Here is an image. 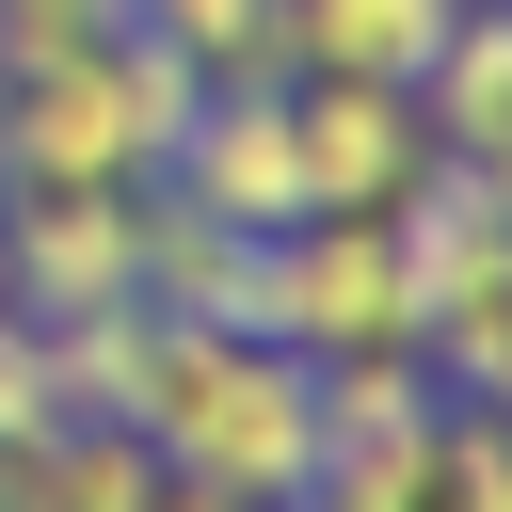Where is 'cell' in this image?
<instances>
[{"label": "cell", "mask_w": 512, "mask_h": 512, "mask_svg": "<svg viewBox=\"0 0 512 512\" xmlns=\"http://www.w3.org/2000/svg\"><path fill=\"white\" fill-rule=\"evenodd\" d=\"M288 144H304V208H400L432 176V112L400 80H288Z\"/></svg>", "instance_id": "cell-6"}, {"label": "cell", "mask_w": 512, "mask_h": 512, "mask_svg": "<svg viewBox=\"0 0 512 512\" xmlns=\"http://www.w3.org/2000/svg\"><path fill=\"white\" fill-rule=\"evenodd\" d=\"M176 64H208V80H288L272 64V0H128Z\"/></svg>", "instance_id": "cell-11"}, {"label": "cell", "mask_w": 512, "mask_h": 512, "mask_svg": "<svg viewBox=\"0 0 512 512\" xmlns=\"http://www.w3.org/2000/svg\"><path fill=\"white\" fill-rule=\"evenodd\" d=\"M160 176H176L192 208H224L240 240H288V224H304V144H288V80H208Z\"/></svg>", "instance_id": "cell-5"}, {"label": "cell", "mask_w": 512, "mask_h": 512, "mask_svg": "<svg viewBox=\"0 0 512 512\" xmlns=\"http://www.w3.org/2000/svg\"><path fill=\"white\" fill-rule=\"evenodd\" d=\"M0 304L48 336L144 304V192H0Z\"/></svg>", "instance_id": "cell-4"}, {"label": "cell", "mask_w": 512, "mask_h": 512, "mask_svg": "<svg viewBox=\"0 0 512 512\" xmlns=\"http://www.w3.org/2000/svg\"><path fill=\"white\" fill-rule=\"evenodd\" d=\"M128 432L160 448V480H208V496L288 512V496L320 480V368L272 352L256 320H160V304H144Z\"/></svg>", "instance_id": "cell-1"}, {"label": "cell", "mask_w": 512, "mask_h": 512, "mask_svg": "<svg viewBox=\"0 0 512 512\" xmlns=\"http://www.w3.org/2000/svg\"><path fill=\"white\" fill-rule=\"evenodd\" d=\"M416 112H432V160H464V176L512 192V0H464V16H448Z\"/></svg>", "instance_id": "cell-8"}, {"label": "cell", "mask_w": 512, "mask_h": 512, "mask_svg": "<svg viewBox=\"0 0 512 512\" xmlns=\"http://www.w3.org/2000/svg\"><path fill=\"white\" fill-rule=\"evenodd\" d=\"M0 512H16V480H0Z\"/></svg>", "instance_id": "cell-15"}, {"label": "cell", "mask_w": 512, "mask_h": 512, "mask_svg": "<svg viewBox=\"0 0 512 512\" xmlns=\"http://www.w3.org/2000/svg\"><path fill=\"white\" fill-rule=\"evenodd\" d=\"M48 416H64V368H48V320H16V304H0V448H32Z\"/></svg>", "instance_id": "cell-12"}, {"label": "cell", "mask_w": 512, "mask_h": 512, "mask_svg": "<svg viewBox=\"0 0 512 512\" xmlns=\"http://www.w3.org/2000/svg\"><path fill=\"white\" fill-rule=\"evenodd\" d=\"M448 16L464 0H272V64L288 80H432V48H448Z\"/></svg>", "instance_id": "cell-7"}, {"label": "cell", "mask_w": 512, "mask_h": 512, "mask_svg": "<svg viewBox=\"0 0 512 512\" xmlns=\"http://www.w3.org/2000/svg\"><path fill=\"white\" fill-rule=\"evenodd\" d=\"M128 0H0V64H32V48H80V32H112Z\"/></svg>", "instance_id": "cell-13"}, {"label": "cell", "mask_w": 512, "mask_h": 512, "mask_svg": "<svg viewBox=\"0 0 512 512\" xmlns=\"http://www.w3.org/2000/svg\"><path fill=\"white\" fill-rule=\"evenodd\" d=\"M256 336L336 368V352H416V272H400V224L384 208H304L272 256H256Z\"/></svg>", "instance_id": "cell-3"}, {"label": "cell", "mask_w": 512, "mask_h": 512, "mask_svg": "<svg viewBox=\"0 0 512 512\" xmlns=\"http://www.w3.org/2000/svg\"><path fill=\"white\" fill-rule=\"evenodd\" d=\"M0 480H16V512H144L160 496V448L112 432V416H48L32 448H0Z\"/></svg>", "instance_id": "cell-10"}, {"label": "cell", "mask_w": 512, "mask_h": 512, "mask_svg": "<svg viewBox=\"0 0 512 512\" xmlns=\"http://www.w3.org/2000/svg\"><path fill=\"white\" fill-rule=\"evenodd\" d=\"M256 256H272V240H240V224L192 208L176 176H144V304H160V320H256Z\"/></svg>", "instance_id": "cell-9"}, {"label": "cell", "mask_w": 512, "mask_h": 512, "mask_svg": "<svg viewBox=\"0 0 512 512\" xmlns=\"http://www.w3.org/2000/svg\"><path fill=\"white\" fill-rule=\"evenodd\" d=\"M192 96H208V64H176L144 16L32 48V64H0V192H144L176 160Z\"/></svg>", "instance_id": "cell-2"}, {"label": "cell", "mask_w": 512, "mask_h": 512, "mask_svg": "<svg viewBox=\"0 0 512 512\" xmlns=\"http://www.w3.org/2000/svg\"><path fill=\"white\" fill-rule=\"evenodd\" d=\"M144 512H256V496H208V480H160Z\"/></svg>", "instance_id": "cell-14"}]
</instances>
